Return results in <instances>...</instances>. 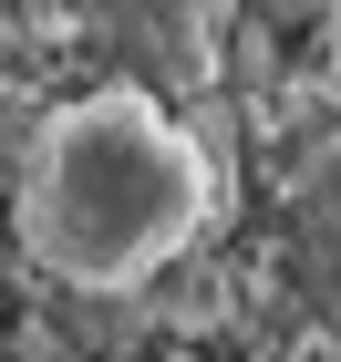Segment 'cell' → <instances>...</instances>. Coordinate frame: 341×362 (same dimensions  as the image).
<instances>
[{
  "label": "cell",
  "instance_id": "cell-2",
  "mask_svg": "<svg viewBox=\"0 0 341 362\" xmlns=\"http://www.w3.org/2000/svg\"><path fill=\"white\" fill-rule=\"evenodd\" d=\"M289 197H300V249H311L321 290H331V310H341V135L300 166V187H289Z\"/></svg>",
  "mask_w": 341,
  "mask_h": 362
},
{
  "label": "cell",
  "instance_id": "cell-1",
  "mask_svg": "<svg viewBox=\"0 0 341 362\" xmlns=\"http://www.w3.org/2000/svg\"><path fill=\"white\" fill-rule=\"evenodd\" d=\"M217 218V156L166 93L145 83H93L31 114L21 156H11V249L52 290L124 300Z\"/></svg>",
  "mask_w": 341,
  "mask_h": 362
}]
</instances>
